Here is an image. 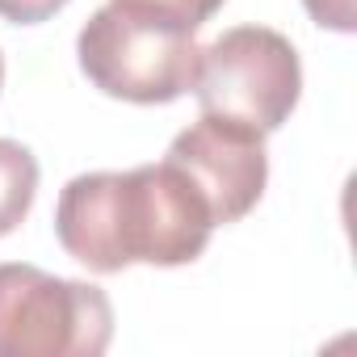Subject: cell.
<instances>
[{"label": "cell", "mask_w": 357, "mask_h": 357, "mask_svg": "<svg viewBox=\"0 0 357 357\" xmlns=\"http://www.w3.org/2000/svg\"><path fill=\"white\" fill-rule=\"evenodd\" d=\"M0 89H5V55H0Z\"/></svg>", "instance_id": "cell-10"}, {"label": "cell", "mask_w": 357, "mask_h": 357, "mask_svg": "<svg viewBox=\"0 0 357 357\" xmlns=\"http://www.w3.org/2000/svg\"><path fill=\"white\" fill-rule=\"evenodd\" d=\"M38 198V160L26 143L0 139V236L22 227Z\"/></svg>", "instance_id": "cell-6"}, {"label": "cell", "mask_w": 357, "mask_h": 357, "mask_svg": "<svg viewBox=\"0 0 357 357\" xmlns=\"http://www.w3.org/2000/svg\"><path fill=\"white\" fill-rule=\"evenodd\" d=\"M194 34L198 30L155 9L109 0L84 22L76 38L80 72L105 97L135 105H168L194 89L202 55Z\"/></svg>", "instance_id": "cell-2"}, {"label": "cell", "mask_w": 357, "mask_h": 357, "mask_svg": "<svg viewBox=\"0 0 357 357\" xmlns=\"http://www.w3.org/2000/svg\"><path fill=\"white\" fill-rule=\"evenodd\" d=\"M202 114L236 118L261 135L278 130L303 97V63L294 43L269 26H236L198 55L190 89Z\"/></svg>", "instance_id": "cell-4"}, {"label": "cell", "mask_w": 357, "mask_h": 357, "mask_svg": "<svg viewBox=\"0 0 357 357\" xmlns=\"http://www.w3.org/2000/svg\"><path fill=\"white\" fill-rule=\"evenodd\" d=\"M59 9H68V0H0V17L13 26H38Z\"/></svg>", "instance_id": "cell-8"}, {"label": "cell", "mask_w": 357, "mask_h": 357, "mask_svg": "<svg viewBox=\"0 0 357 357\" xmlns=\"http://www.w3.org/2000/svg\"><path fill=\"white\" fill-rule=\"evenodd\" d=\"M114 307L101 286L38 265H0V357H101Z\"/></svg>", "instance_id": "cell-3"}, {"label": "cell", "mask_w": 357, "mask_h": 357, "mask_svg": "<svg viewBox=\"0 0 357 357\" xmlns=\"http://www.w3.org/2000/svg\"><path fill=\"white\" fill-rule=\"evenodd\" d=\"M126 5H143V9H155V13H164L172 22L190 26V30H202L227 0H126Z\"/></svg>", "instance_id": "cell-7"}, {"label": "cell", "mask_w": 357, "mask_h": 357, "mask_svg": "<svg viewBox=\"0 0 357 357\" xmlns=\"http://www.w3.org/2000/svg\"><path fill=\"white\" fill-rule=\"evenodd\" d=\"M215 215L172 160L126 172H80L55 206V236L93 273L126 265H190L206 252Z\"/></svg>", "instance_id": "cell-1"}, {"label": "cell", "mask_w": 357, "mask_h": 357, "mask_svg": "<svg viewBox=\"0 0 357 357\" xmlns=\"http://www.w3.org/2000/svg\"><path fill=\"white\" fill-rule=\"evenodd\" d=\"M303 9L319 22V26H328V30H336V34H353V0H303Z\"/></svg>", "instance_id": "cell-9"}, {"label": "cell", "mask_w": 357, "mask_h": 357, "mask_svg": "<svg viewBox=\"0 0 357 357\" xmlns=\"http://www.w3.org/2000/svg\"><path fill=\"white\" fill-rule=\"evenodd\" d=\"M190 181L202 190L215 227L240 223L265 194L269 181V151L265 135L248 122L202 114L168 143V155Z\"/></svg>", "instance_id": "cell-5"}]
</instances>
